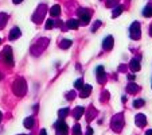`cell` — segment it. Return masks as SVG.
<instances>
[{"instance_id":"16","label":"cell","mask_w":152,"mask_h":135,"mask_svg":"<svg viewBox=\"0 0 152 135\" xmlns=\"http://www.w3.org/2000/svg\"><path fill=\"white\" fill-rule=\"evenodd\" d=\"M32 126H34V117L32 116L27 117V119L24 120V127L26 128H32Z\"/></svg>"},{"instance_id":"24","label":"cell","mask_w":152,"mask_h":135,"mask_svg":"<svg viewBox=\"0 0 152 135\" xmlns=\"http://www.w3.org/2000/svg\"><path fill=\"white\" fill-rule=\"evenodd\" d=\"M104 72H105V69H104V66H98L97 69H96V73H97V76H102Z\"/></svg>"},{"instance_id":"22","label":"cell","mask_w":152,"mask_h":135,"mask_svg":"<svg viewBox=\"0 0 152 135\" xmlns=\"http://www.w3.org/2000/svg\"><path fill=\"white\" fill-rule=\"evenodd\" d=\"M73 135H81V126L75 123V126L73 127Z\"/></svg>"},{"instance_id":"7","label":"cell","mask_w":152,"mask_h":135,"mask_svg":"<svg viewBox=\"0 0 152 135\" xmlns=\"http://www.w3.org/2000/svg\"><path fill=\"white\" fill-rule=\"evenodd\" d=\"M20 35H22L20 30H19L18 27H14V29H12V30L10 31V35H8V37H10L11 41H15V39H18Z\"/></svg>"},{"instance_id":"29","label":"cell","mask_w":152,"mask_h":135,"mask_svg":"<svg viewBox=\"0 0 152 135\" xmlns=\"http://www.w3.org/2000/svg\"><path fill=\"white\" fill-rule=\"evenodd\" d=\"M39 135H47L46 134V130H40V134H39Z\"/></svg>"},{"instance_id":"3","label":"cell","mask_w":152,"mask_h":135,"mask_svg":"<svg viewBox=\"0 0 152 135\" xmlns=\"http://www.w3.org/2000/svg\"><path fill=\"white\" fill-rule=\"evenodd\" d=\"M55 130H57V135H67V124L65 123V122H62L59 119V120L55 123Z\"/></svg>"},{"instance_id":"27","label":"cell","mask_w":152,"mask_h":135,"mask_svg":"<svg viewBox=\"0 0 152 135\" xmlns=\"http://www.w3.org/2000/svg\"><path fill=\"white\" fill-rule=\"evenodd\" d=\"M100 25H101V22H94V27L92 29V31H96V27H100Z\"/></svg>"},{"instance_id":"25","label":"cell","mask_w":152,"mask_h":135,"mask_svg":"<svg viewBox=\"0 0 152 135\" xmlns=\"http://www.w3.org/2000/svg\"><path fill=\"white\" fill-rule=\"evenodd\" d=\"M54 27V20H51V19H50V20H47L46 22V29L47 30H51Z\"/></svg>"},{"instance_id":"34","label":"cell","mask_w":152,"mask_h":135,"mask_svg":"<svg viewBox=\"0 0 152 135\" xmlns=\"http://www.w3.org/2000/svg\"><path fill=\"white\" fill-rule=\"evenodd\" d=\"M1 117H3V115H1V112H0V122H1Z\"/></svg>"},{"instance_id":"17","label":"cell","mask_w":152,"mask_h":135,"mask_svg":"<svg viewBox=\"0 0 152 135\" xmlns=\"http://www.w3.org/2000/svg\"><path fill=\"white\" fill-rule=\"evenodd\" d=\"M61 49H69V47L71 46V41L70 39H63L62 42H61Z\"/></svg>"},{"instance_id":"33","label":"cell","mask_w":152,"mask_h":135,"mask_svg":"<svg viewBox=\"0 0 152 135\" xmlns=\"http://www.w3.org/2000/svg\"><path fill=\"white\" fill-rule=\"evenodd\" d=\"M149 34H151V37H152V25H151V27H149Z\"/></svg>"},{"instance_id":"19","label":"cell","mask_w":152,"mask_h":135,"mask_svg":"<svg viewBox=\"0 0 152 135\" xmlns=\"http://www.w3.org/2000/svg\"><path fill=\"white\" fill-rule=\"evenodd\" d=\"M144 105V100L143 99H136L133 101V107L135 108H140V107H143Z\"/></svg>"},{"instance_id":"18","label":"cell","mask_w":152,"mask_h":135,"mask_svg":"<svg viewBox=\"0 0 152 135\" xmlns=\"http://www.w3.org/2000/svg\"><path fill=\"white\" fill-rule=\"evenodd\" d=\"M67 114H69V108H62V110H59L58 115H59V119H61V120H62L63 117H66Z\"/></svg>"},{"instance_id":"32","label":"cell","mask_w":152,"mask_h":135,"mask_svg":"<svg viewBox=\"0 0 152 135\" xmlns=\"http://www.w3.org/2000/svg\"><path fill=\"white\" fill-rule=\"evenodd\" d=\"M128 78H129V80H131V81H132V80H133V78H135V76H133V75H131V76H128Z\"/></svg>"},{"instance_id":"4","label":"cell","mask_w":152,"mask_h":135,"mask_svg":"<svg viewBox=\"0 0 152 135\" xmlns=\"http://www.w3.org/2000/svg\"><path fill=\"white\" fill-rule=\"evenodd\" d=\"M3 58H4V61H6V64L14 65V58H12V50H11V47H6V49H4Z\"/></svg>"},{"instance_id":"26","label":"cell","mask_w":152,"mask_h":135,"mask_svg":"<svg viewBox=\"0 0 152 135\" xmlns=\"http://www.w3.org/2000/svg\"><path fill=\"white\" fill-rule=\"evenodd\" d=\"M116 3H117V0H106V6H108V7H112V6H114Z\"/></svg>"},{"instance_id":"35","label":"cell","mask_w":152,"mask_h":135,"mask_svg":"<svg viewBox=\"0 0 152 135\" xmlns=\"http://www.w3.org/2000/svg\"><path fill=\"white\" fill-rule=\"evenodd\" d=\"M0 42H1V39H0Z\"/></svg>"},{"instance_id":"31","label":"cell","mask_w":152,"mask_h":135,"mask_svg":"<svg viewBox=\"0 0 152 135\" xmlns=\"http://www.w3.org/2000/svg\"><path fill=\"white\" fill-rule=\"evenodd\" d=\"M145 135H152V130H148V131L145 132Z\"/></svg>"},{"instance_id":"8","label":"cell","mask_w":152,"mask_h":135,"mask_svg":"<svg viewBox=\"0 0 152 135\" xmlns=\"http://www.w3.org/2000/svg\"><path fill=\"white\" fill-rule=\"evenodd\" d=\"M136 124H137V126H140V127L145 126V124H147V117H145L143 114L136 115Z\"/></svg>"},{"instance_id":"15","label":"cell","mask_w":152,"mask_h":135,"mask_svg":"<svg viewBox=\"0 0 152 135\" xmlns=\"http://www.w3.org/2000/svg\"><path fill=\"white\" fill-rule=\"evenodd\" d=\"M7 20H8L7 14H0V29H3L4 26L7 25Z\"/></svg>"},{"instance_id":"28","label":"cell","mask_w":152,"mask_h":135,"mask_svg":"<svg viewBox=\"0 0 152 135\" xmlns=\"http://www.w3.org/2000/svg\"><path fill=\"white\" fill-rule=\"evenodd\" d=\"M86 135H93V130H92L90 127L88 128V134H86Z\"/></svg>"},{"instance_id":"30","label":"cell","mask_w":152,"mask_h":135,"mask_svg":"<svg viewBox=\"0 0 152 135\" xmlns=\"http://www.w3.org/2000/svg\"><path fill=\"white\" fill-rule=\"evenodd\" d=\"M12 1H14L15 4H19V3H22V1H23V0H12Z\"/></svg>"},{"instance_id":"11","label":"cell","mask_w":152,"mask_h":135,"mask_svg":"<svg viewBox=\"0 0 152 135\" xmlns=\"http://www.w3.org/2000/svg\"><path fill=\"white\" fill-rule=\"evenodd\" d=\"M50 15L51 16H59L61 15V7L58 4H55V6H53V7L50 8Z\"/></svg>"},{"instance_id":"20","label":"cell","mask_w":152,"mask_h":135,"mask_svg":"<svg viewBox=\"0 0 152 135\" xmlns=\"http://www.w3.org/2000/svg\"><path fill=\"white\" fill-rule=\"evenodd\" d=\"M121 12H123V7H116L113 10V14H112V18H117L119 15H121Z\"/></svg>"},{"instance_id":"10","label":"cell","mask_w":152,"mask_h":135,"mask_svg":"<svg viewBox=\"0 0 152 135\" xmlns=\"http://www.w3.org/2000/svg\"><path fill=\"white\" fill-rule=\"evenodd\" d=\"M66 26H67V29H70V30H77L78 26H79V22L75 20V19H70V20H67Z\"/></svg>"},{"instance_id":"6","label":"cell","mask_w":152,"mask_h":135,"mask_svg":"<svg viewBox=\"0 0 152 135\" xmlns=\"http://www.w3.org/2000/svg\"><path fill=\"white\" fill-rule=\"evenodd\" d=\"M104 50H110L112 47H113V37L112 35H108L105 39H104Z\"/></svg>"},{"instance_id":"1","label":"cell","mask_w":152,"mask_h":135,"mask_svg":"<svg viewBox=\"0 0 152 135\" xmlns=\"http://www.w3.org/2000/svg\"><path fill=\"white\" fill-rule=\"evenodd\" d=\"M27 91V85H26V81L22 80V78H18L16 82L14 84V92L16 96H23Z\"/></svg>"},{"instance_id":"5","label":"cell","mask_w":152,"mask_h":135,"mask_svg":"<svg viewBox=\"0 0 152 135\" xmlns=\"http://www.w3.org/2000/svg\"><path fill=\"white\" fill-rule=\"evenodd\" d=\"M78 12H79V16H81V25H88L89 20H90V16H92L90 11L89 10H79Z\"/></svg>"},{"instance_id":"21","label":"cell","mask_w":152,"mask_h":135,"mask_svg":"<svg viewBox=\"0 0 152 135\" xmlns=\"http://www.w3.org/2000/svg\"><path fill=\"white\" fill-rule=\"evenodd\" d=\"M74 86H75V89H82L84 88V80H82V78H78L77 81L74 82Z\"/></svg>"},{"instance_id":"2","label":"cell","mask_w":152,"mask_h":135,"mask_svg":"<svg viewBox=\"0 0 152 135\" xmlns=\"http://www.w3.org/2000/svg\"><path fill=\"white\" fill-rule=\"evenodd\" d=\"M129 34H131V38L132 39H139L140 35H142V30H140V23L139 22H133L129 27Z\"/></svg>"},{"instance_id":"23","label":"cell","mask_w":152,"mask_h":135,"mask_svg":"<svg viewBox=\"0 0 152 135\" xmlns=\"http://www.w3.org/2000/svg\"><path fill=\"white\" fill-rule=\"evenodd\" d=\"M137 89H139V86L136 85V84H129V85H128V92H131V93L137 92Z\"/></svg>"},{"instance_id":"9","label":"cell","mask_w":152,"mask_h":135,"mask_svg":"<svg viewBox=\"0 0 152 135\" xmlns=\"http://www.w3.org/2000/svg\"><path fill=\"white\" fill-rule=\"evenodd\" d=\"M129 68H131L132 72H139L140 70V62H139L137 58H133L131 61V64H129Z\"/></svg>"},{"instance_id":"12","label":"cell","mask_w":152,"mask_h":135,"mask_svg":"<svg viewBox=\"0 0 152 135\" xmlns=\"http://www.w3.org/2000/svg\"><path fill=\"white\" fill-rule=\"evenodd\" d=\"M143 15H144L145 18H149V16H152V4L145 6L144 10H143Z\"/></svg>"},{"instance_id":"13","label":"cell","mask_w":152,"mask_h":135,"mask_svg":"<svg viewBox=\"0 0 152 135\" xmlns=\"http://www.w3.org/2000/svg\"><path fill=\"white\" fill-rule=\"evenodd\" d=\"M84 91H82L81 92V95H79V96L81 97H86V96H89V95H90V92H92V86L90 85H84Z\"/></svg>"},{"instance_id":"14","label":"cell","mask_w":152,"mask_h":135,"mask_svg":"<svg viewBox=\"0 0 152 135\" xmlns=\"http://www.w3.org/2000/svg\"><path fill=\"white\" fill-rule=\"evenodd\" d=\"M82 114H84V107H77V108L74 110V119L75 120H78V119L82 116Z\"/></svg>"}]
</instances>
